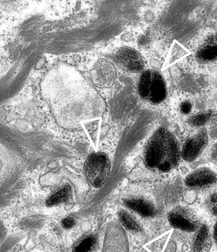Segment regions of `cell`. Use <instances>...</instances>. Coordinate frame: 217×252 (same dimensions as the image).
I'll list each match as a JSON object with an SVG mask.
<instances>
[{
    "instance_id": "ba28073f",
    "label": "cell",
    "mask_w": 217,
    "mask_h": 252,
    "mask_svg": "<svg viewBox=\"0 0 217 252\" xmlns=\"http://www.w3.org/2000/svg\"><path fill=\"white\" fill-rule=\"evenodd\" d=\"M195 58L203 64L217 61V32L210 35L201 44L195 53Z\"/></svg>"
},
{
    "instance_id": "4fadbf2b",
    "label": "cell",
    "mask_w": 217,
    "mask_h": 252,
    "mask_svg": "<svg viewBox=\"0 0 217 252\" xmlns=\"http://www.w3.org/2000/svg\"><path fill=\"white\" fill-rule=\"evenodd\" d=\"M72 189L70 186L66 185L53 194L48 199L46 204L48 206L52 207L68 202L72 196Z\"/></svg>"
},
{
    "instance_id": "8992f818",
    "label": "cell",
    "mask_w": 217,
    "mask_h": 252,
    "mask_svg": "<svg viewBox=\"0 0 217 252\" xmlns=\"http://www.w3.org/2000/svg\"><path fill=\"white\" fill-rule=\"evenodd\" d=\"M217 174L207 167H201L195 170L185 178V185L194 190H205L216 185Z\"/></svg>"
},
{
    "instance_id": "8fae6325",
    "label": "cell",
    "mask_w": 217,
    "mask_h": 252,
    "mask_svg": "<svg viewBox=\"0 0 217 252\" xmlns=\"http://www.w3.org/2000/svg\"><path fill=\"white\" fill-rule=\"evenodd\" d=\"M97 243V239L94 234H86L75 243L72 252H94Z\"/></svg>"
},
{
    "instance_id": "52a82bcc",
    "label": "cell",
    "mask_w": 217,
    "mask_h": 252,
    "mask_svg": "<svg viewBox=\"0 0 217 252\" xmlns=\"http://www.w3.org/2000/svg\"><path fill=\"white\" fill-rule=\"evenodd\" d=\"M115 61L121 67L129 72H139L145 67L140 54L132 48H120L115 55Z\"/></svg>"
},
{
    "instance_id": "ffe728a7",
    "label": "cell",
    "mask_w": 217,
    "mask_h": 252,
    "mask_svg": "<svg viewBox=\"0 0 217 252\" xmlns=\"http://www.w3.org/2000/svg\"><path fill=\"white\" fill-rule=\"evenodd\" d=\"M214 238L215 241H216V242L217 244V221L216 225H215L214 227Z\"/></svg>"
},
{
    "instance_id": "d6986e66",
    "label": "cell",
    "mask_w": 217,
    "mask_h": 252,
    "mask_svg": "<svg viewBox=\"0 0 217 252\" xmlns=\"http://www.w3.org/2000/svg\"><path fill=\"white\" fill-rule=\"evenodd\" d=\"M4 234H5V227H3L1 220H0V239L3 237Z\"/></svg>"
},
{
    "instance_id": "277c9868",
    "label": "cell",
    "mask_w": 217,
    "mask_h": 252,
    "mask_svg": "<svg viewBox=\"0 0 217 252\" xmlns=\"http://www.w3.org/2000/svg\"><path fill=\"white\" fill-rule=\"evenodd\" d=\"M168 219L174 228L188 233L196 232L201 225V220L196 212L188 207L174 208L168 214Z\"/></svg>"
},
{
    "instance_id": "7c38bea8",
    "label": "cell",
    "mask_w": 217,
    "mask_h": 252,
    "mask_svg": "<svg viewBox=\"0 0 217 252\" xmlns=\"http://www.w3.org/2000/svg\"><path fill=\"white\" fill-rule=\"evenodd\" d=\"M216 116L217 114L214 110H204L190 116L188 119V123L192 127H202L213 120Z\"/></svg>"
},
{
    "instance_id": "5b68a950",
    "label": "cell",
    "mask_w": 217,
    "mask_h": 252,
    "mask_svg": "<svg viewBox=\"0 0 217 252\" xmlns=\"http://www.w3.org/2000/svg\"><path fill=\"white\" fill-rule=\"evenodd\" d=\"M208 143V134L205 128H201L186 140L181 152V157L186 162H192L200 156Z\"/></svg>"
},
{
    "instance_id": "2e32d148",
    "label": "cell",
    "mask_w": 217,
    "mask_h": 252,
    "mask_svg": "<svg viewBox=\"0 0 217 252\" xmlns=\"http://www.w3.org/2000/svg\"><path fill=\"white\" fill-rule=\"evenodd\" d=\"M180 110L183 114H189L192 110V105L191 102L187 100L183 101L180 106Z\"/></svg>"
},
{
    "instance_id": "3957f363",
    "label": "cell",
    "mask_w": 217,
    "mask_h": 252,
    "mask_svg": "<svg viewBox=\"0 0 217 252\" xmlns=\"http://www.w3.org/2000/svg\"><path fill=\"white\" fill-rule=\"evenodd\" d=\"M110 163L106 154L98 152L90 154L86 159L84 169L91 185L100 188L109 175Z\"/></svg>"
},
{
    "instance_id": "7a4b0ae2",
    "label": "cell",
    "mask_w": 217,
    "mask_h": 252,
    "mask_svg": "<svg viewBox=\"0 0 217 252\" xmlns=\"http://www.w3.org/2000/svg\"><path fill=\"white\" fill-rule=\"evenodd\" d=\"M138 90L141 98L154 105L162 103L167 96V86L162 75L156 70L143 72Z\"/></svg>"
},
{
    "instance_id": "e0dca14e",
    "label": "cell",
    "mask_w": 217,
    "mask_h": 252,
    "mask_svg": "<svg viewBox=\"0 0 217 252\" xmlns=\"http://www.w3.org/2000/svg\"><path fill=\"white\" fill-rule=\"evenodd\" d=\"M62 224H63V226L64 228L67 229H71L74 226L75 224V220L74 219L70 218V217H68V218L64 219L63 222H62Z\"/></svg>"
},
{
    "instance_id": "6da1fadb",
    "label": "cell",
    "mask_w": 217,
    "mask_h": 252,
    "mask_svg": "<svg viewBox=\"0 0 217 252\" xmlns=\"http://www.w3.org/2000/svg\"><path fill=\"white\" fill-rule=\"evenodd\" d=\"M145 158L146 163L152 169L168 172L176 168L181 152L176 136L165 128H159L146 146Z\"/></svg>"
},
{
    "instance_id": "9a60e30c",
    "label": "cell",
    "mask_w": 217,
    "mask_h": 252,
    "mask_svg": "<svg viewBox=\"0 0 217 252\" xmlns=\"http://www.w3.org/2000/svg\"><path fill=\"white\" fill-rule=\"evenodd\" d=\"M206 206L212 215L217 216V193H212L206 200Z\"/></svg>"
},
{
    "instance_id": "ac0fdd59",
    "label": "cell",
    "mask_w": 217,
    "mask_h": 252,
    "mask_svg": "<svg viewBox=\"0 0 217 252\" xmlns=\"http://www.w3.org/2000/svg\"><path fill=\"white\" fill-rule=\"evenodd\" d=\"M211 158L213 160L217 162V143L212 147L211 151Z\"/></svg>"
},
{
    "instance_id": "9c48e42d",
    "label": "cell",
    "mask_w": 217,
    "mask_h": 252,
    "mask_svg": "<svg viewBox=\"0 0 217 252\" xmlns=\"http://www.w3.org/2000/svg\"><path fill=\"white\" fill-rule=\"evenodd\" d=\"M212 246L211 233L207 225L201 224L192 242V252H210Z\"/></svg>"
},
{
    "instance_id": "5bb4252c",
    "label": "cell",
    "mask_w": 217,
    "mask_h": 252,
    "mask_svg": "<svg viewBox=\"0 0 217 252\" xmlns=\"http://www.w3.org/2000/svg\"><path fill=\"white\" fill-rule=\"evenodd\" d=\"M120 220L124 226L127 227L128 229L136 231L139 229V225L137 223L133 220L131 216L126 212H121L119 214Z\"/></svg>"
},
{
    "instance_id": "30bf717a",
    "label": "cell",
    "mask_w": 217,
    "mask_h": 252,
    "mask_svg": "<svg viewBox=\"0 0 217 252\" xmlns=\"http://www.w3.org/2000/svg\"><path fill=\"white\" fill-rule=\"evenodd\" d=\"M125 205L142 216L153 217L156 214L154 205L143 198H130L125 201Z\"/></svg>"
}]
</instances>
